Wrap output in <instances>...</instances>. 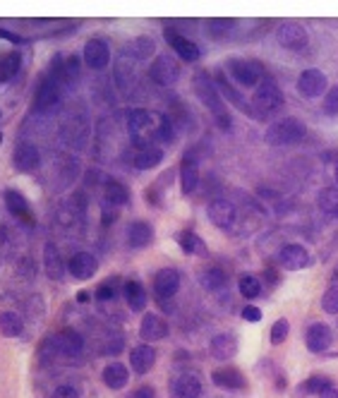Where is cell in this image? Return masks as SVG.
I'll use <instances>...</instances> for the list:
<instances>
[{
    "mask_svg": "<svg viewBox=\"0 0 338 398\" xmlns=\"http://www.w3.org/2000/svg\"><path fill=\"white\" fill-rule=\"evenodd\" d=\"M214 77H216V89H219V94H221V99L223 101H228L230 106H235V108H240L245 115H250V118H257L255 115V110H252V103H247L245 97L238 92V89L233 87V84L228 82V74L223 72V70H216L214 72Z\"/></svg>",
    "mask_w": 338,
    "mask_h": 398,
    "instance_id": "30bf717a",
    "label": "cell"
},
{
    "mask_svg": "<svg viewBox=\"0 0 338 398\" xmlns=\"http://www.w3.org/2000/svg\"><path fill=\"white\" fill-rule=\"evenodd\" d=\"M46 312V305H43L41 295H29L27 302H24V315H27L29 321H39Z\"/></svg>",
    "mask_w": 338,
    "mask_h": 398,
    "instance_id": "f6af8a7d",
    "label": "cell"
},
{
    "mask_svg": "<svg viewBox=\"0 0 338 398\" xmlns=\"http://www.w3.org/2000/svg\"><path fill=\"white\" fill-rule=\"evenodd\" d=\"M128 398H156V391L151 389V386H139V389H135Z\"/></svg>",
    "mask_w": 338,
    "mask_h": 398,
    "instance_id": "91938a15",
    "label": "cell"
},
{
    "mask_svg": "<svg viewBox=\"0 0 338 398\" xmlns=\"http://www.w3.org/2000/svg\"><path fill=\"white\" fill-rule=\"evenodd\" d=\"M123 348H125L123 336H110V339L106 341V346H103V352H106V355H118Z\"/></svg>",
    "mask_w": 338,
    "mask_h": 398,
    "instance_id": "f5cc1de1",
    "label": "cell"
},
{
    "mask_svg": "<svg viewBox=\"0 0 338 398\" xmlns=\"http://www.w3.org/2000/svg\"><path fill=\"white\" fill-rule=\"evenodd\" d=\"M79 79V58L77 55H70L65 58V65H63V74H60V82L65 84H74Z\"/></svg>",
    "mask_w": 338,
    "mask_h": 398,
    "instance_id": "7dc6e473",
    "label": "cell"
},
{
    "mask_svg": "<svg viewBox=\"0 0 338 398\" xmlns=\"http://www.w3.org/2000/svg\"><path fill=\"white\" fill-rule=\"evenodd\" d=\"M43 271H46L50 281H60L65 276L63 255H60V250L53 243H46V248H43Z\"/></svg>",
    "mask_w": 338,
    "mask_h": 398,
    "instance_id": "4316f807",
    "label": "cell"
},
{
    "mask_svg": "<svg viewBox=\"0 0 338 398\" xmlns=\"http://www.w3.org/2000/svg\"><path fill=\"white\" fill-rule=\"evenodd\" d=\"M87 300H89V293H84V290H82V293L77 295V302H87Z\"/></svg>",
    "mask_w": 338,
    "mask_h": 398,
    "instance_id": "be15d7a7",
    "label": "cell"
},
{
    "mask_svg": "<svg viewBox=\"0 0 338 398\" xmlns=\"http://www.w3.org/2000/svg\"><path fill=\"white\" fill-rule=\"evenodd\" d=\"M163 37H166V43H168V46L175 50V55H180L185 63H197V60L201 58L199 46H197L195 41H190L188 37H183L180 32H175V29L168 27L163 32Z\"/></svg>",
    "mask_w": 338,
    "mask_h": 398,
    "instance_id": "9a60e30c",
    "label": "cell"
},
{
    "mask_svg": "<svg viewBox=\"0 0 338 398\" xmlns=\"http://www.w3.org/2000/svg\"><path fill=\"white\" fill-rule=\"evenodd\" d=\"M295 87H297V94H300V97L317 99V97H321V94H326V89H329V79H326V74L321 72V70L307 68L300 72Z\"/></svg>",
    "mask_w": 338,
    "mask_h": 398,
    "instance_id": "52a82bcc",
    "label": "cell"
},
{
    "mask_svg": "<svg viewBox=\"0 0 338 398\" xmlns=\"http://www.w3.org/2000/svg\"><path fill=\"white\" fill-rule=\"evenodd\" d=\"M55 344H58V350H60V357H77L79 352L84 350V339L77 334L74 329H63L55 334Z\"/></svg>",
    "mask_w": 338,
    "mask_h": 398,
    "instance_id": "7402d4cb",
    "label": "cell"
},
{
    "mask_svg": "<svg viewBox=\"0 0 338 398\" xmlns=\"http://www.w3.org/2000/svg\"><path fill=\"white\" fill-rule=\"evenodd\" d=\"M3 201H5V209H8L12 216H17V219H29V201L22 192H17V190H5Z\"/></svg>",
    "mask_w": 338,
    "mask_h": 398,
    "instance_id": "d590c367",
    "label": "cell"
},
{
    "mask_svg": "<svg viewBox=\"0 0 338 398\" xmlns=\"http://www.w3.org/2000/svg\"><path fill=\"white\" fill-rule=\"evenodd\" d=\"M209 348L216 360H233L235 352H238V339H235L233 334H228V331H226V334H216L214 339H211Z\"/></svg>",
    "mask_w": 338,
    "mask_h": 398,
    "instance_id": "d4e9b609",
    "label": "cell"
},
{
    "mask_svg": "<svg viewBox=\"0 0 338 398\" xmlns=\"http://www.w3.org/2000/svg\"><path fill=\"white\" fill-rule=\"evenodd\" d=\"M206 214H209L211 223L221 230H230L235 226V221H238V209H235V204L230 199H223V197L209 201Z\"/></svg>",
    "mask_w": 338,
    "mask_h": 398,
    "instance_id": "9c48e42d",
    "label": "cell"
},
{
    "mask_svg": "<svg viewBox=\"0 0 338 398\" xmlns=\"http://www.w3.org/2000/svg\"><path fill=\"white\" fill-rule=\"evenodd\" d=\"M154 50H156V43H154V39H149V37H137V39H132L130 43H125V48H123V58H135V60H149L151 55H154Z\"/></svg>",
    "mask_w": 338,
    "mask_h": 398,
    "instance_id": "4dcf8cb0",
    "label": "cell"
},
{
    "mask_svg": "<svg viewBox=\"0 0 338 398\" xmlns=\"http://www.w3.org/2000/svg\"><path fill=\"white\" fill-rule=\"evenodd\" d=\"M317 206L326 216H338V188H324L317 195Z\"/></svg>",
    "mask_w": 338,
    "mask_h": 398,
    "instance_id": "ab89813d",
    "label": "cell"
},
{
    "mask_svg": "<svg viewBox=\"0 0 338 398\" xmlns=\"http://www.w3.org/2000/svg\"><path fill=\"white\" fill-rule=\"evenodd\" d=\"M37 355H39V362H41V365H50V362H55V357H60L58 344H55V334H50L41 341Z\"/></svg>",
    "mask_w": 338,
    "mask_h": 398,
    "instance_id": "7bdbcfd3",
    "label": "cell"
},
{
    "mask_svg": "<svg viewBox=\"0 0 338 398\" xmlns=\"http://www.w3.org/2000/svg\"><path fill=\"white\" fill-rule=\"evenodd\" d=\"M175 240H178L180 250L190 257H206V252H209L204 240H201L197 233H192V230H180V233L175 235Z\"/></svg>",
    "mask_w": 338,
    "mask_h": 398,
    "instance_id": "1f68e13d",
    "label": "cell"
},
{
    "mask_svg": "<svg viewBox=\"0 0 338 398\" xmlns=\"http://www.w3.org/2000/svg\"><path fill=\"white\" fill-rule=\"evenodd\" d=\"M0 37H3V39H8V41H12V43H22V41H24L22 37H17V34L8 32V29H0Z\"/></svg>",
    "mask_w": 338,
    "mask_h": 398,
    "instance_id": "94428289",
    "label": "cell"
},
{
    "mask_svg": "<svg viewBox=\"0 0 338 398\" xmlns=\"http://www.w3.org/2000/svg\"><path fill=\"white\" fill-rule=\"evenodd\" d=\"M149 79L159 87H173L180 79V63L173 55H156L149 68Z\"/></svg>",
    "mask_w": 338,
    "mask_h": 398,
    "instance_id": "277c9868",
    "label": "cell"
},
{
    "mask_svg": "<svg viewBox=\"0 0 338 398\" xmlns=\"http://www.w3.org/2000/svg\"><path fill=\"white\" fill-rule=\"evenodd\" d=\"M279 264H281V269H286V271H302V269H307V266L312 264V255H310V250L305 248V245H300V243H288V245H284V248L279 250Z\"/></svg>",
    "mask_w": 338,
    "mask_h": 398,
    "instance_id": "ba28073f",
    "label": "cell"
},
{
    "mask_svg": "<svg viewBox=\"0 0 338 398\" xmlns=\"http://www.w3.org/2000/svg\"><path fill=\"white\" fill-rule=\"evenodd\" d=\"M319 398H338V389H336L334 384H331V386H326V389L319 394Z\"/></svg>",
    "mask_w": 338,
    "mask_h": 398,
    "instance_id": "6125c7cd",
    "label": "cell"
},
{
    "mask_svg": "<svg viewBox=\"0 0 338 398\" xmlns=\"http://www.w3.org/2000/svg\"><path fill=\"white\" fill-rule=\"evenodd\" d=\"M180 290V271L173 266H166V269L156 271L154 276V293L159 300H170Z\"/></svg>",
    "mask_w": 338,
    "mask_h": 398,
    "instance_id": "2e32d148",
    "label": "cell"
},
{
    "mask_svg": "<svg viewBox=\"0 0 338 398\" xmlns=\"http://www.w3.org/2000/svg\"><path fill=\"white\" fill-rule=\"evenodd\" d=\"M60 99H63V94H60V82L46 77L37 89L34 110H39V113H50V110H55L60 106Z\"/></svg>",
    "mask_w": 338,
    "mask_h": 398,
    "instance_id": "8fae6325",
    "label": "cell"
},
{
    "mask_svg": "<svg viewBox=\"0 0 338 398\" xmlns=\"http://www.w3.org/2000/svg\"><path fill=\"white\" fill-rule=\"evenodd\" d=\"M288 334H290V321L286 319V317H281V319L271 326V334H269L271 346H281L286 339H288Z\"/></svg>",
    "mask_w": 338,
    "mask_h": 398,
    "instance_id": "c3c4849f",
    "label": "cell"
},
{
    "mask_svg": "<svg viewBox=\"0 0 338 398\" xmlns=\"http://www.w3.org/2000/svg\"><path fill=\"white\" fill-rule=\"evenodd\" d=\"M156 365V350L149 344L135 346L130 350V367H132L135 375H149Z\"/></svg>",
    "mask_w": 338,
    "mask_h": 398,
    "instance_id": "44dd1931",
    "label": "cell"
},
{
    "mask_svg": "<svg viewBox=\"0 0 338 398\" xmlns=\"http://www.w3.org/2000/svg\"><path fill=\"white\" fill-rule=\"evenodd\" d=\"M125 238H128V245L135 250H142L146 245L154 240V226L146 223V221H132V223L128 226V233H125Z\"/></svg>",
    "mask_w": 338,
    "mask_h": 398,
    "instance_id": "cb8c5ba5",
    "label": "cell"
},
{
    "mask_svg": "<svg viewBox=\"0 0 338 398\" xmlns=\"http://www.w3.org/2000/svg\"><path fill=\"white\" fill-rule=\"evenodd\" d=\"M334 178H336V185H338V163H336V170H334Z\"/></svg>",
    "mask_w": 338,
    "mask_h": 398,
    "instance_id": "e7e4bbea",
    "label": "cell"
},
{
    "mask_svg": "<svg viewBox=\"0 0 338 398\" xmlns=\"http://www.w3.org/2000/svg\"><path fill=\"white\" fill-rule=\"evenodd\" d=\"M281 106H284V94H281L279 84L271 82V79L259 82L255 97H252V110H255V115H259V113L269 115V113H274V110H279Z\"/></svg>",
    "mask_w": 338,
    "mask_h": 398,
    "instance_id": "3957f363",
    "label": "cell"
},
{
    "mask_svg": "<svg viewBox=\"0 0 338 398\" xmlns=\"http://www.w3.org/2000/svg\"><path fill=\"white\" fill-rule=\"evenodd\" d=\"M307 135V125L300 118H286L276 120L274 125H269V130L264 132V142L269 147H292V144H300Z\"/></svg>",
    "mask_w": 338,
    "mask_h": 398,
    "instance_id": "7a4b0ae2",
    "label": "cell"
},
{
    "mask_svg": "<svg viewBox=\"0 0 338 398\" xmlns=\"http://www.w3.org/2000/svg\"><path fill=\"white\" fill-rule=\"evenodd\" d=\"M101 379H103V384L108 386V389L120 391L128 386L130 370L125 365H120V362H108V365L103 367V372H101Z\"/></svg>",
    "mask_w": 338,
    "mask_h": 398,
    "instance_id": "484cf974",
    "label": "cell"
},
{
    "mask_svg": "<svg viewBox=\"0 0 338 398\" xmlns=\"http://www.w3.org/2000/svg\"><path fill=\"white\" fill-rule=\"evenodd\" d=\"M70 206H72V216L77 214V216H84V209H87V197H84L82 192H74L72 197H70Z\"/></svg>",
    "mask_w": 338,
    "mask_h": 398,
    "instance_id": "db71d44e",
    "label": "cell"
},
{
    "mask_svg": "<svg viewBox=\"0 0 338 398\" xmlns=\"http://www.w3.org/2000/svg\"><path fill=\"white\" fill-rule=\"evenodd\" d=\"M87 137H89V125H82V128H77L74 125V115H70L68 123L63 125V139L70 144V147L74 149H82L84 144H87Z\"/></svg>",
    "mask_w": 338,
    "mask_h": 398,
    "instance_id": "836d02e7",
    "label": "cell"
},
{
    "mask_svg": "<svg viewBox=\"0 0 338 398\" xmlns=\"http://www.w3.org/2000/svg\"><path fill=\"white\" fill-rule=\"evenodd\" d=\"M240 317L245 321H250V324H257V321H261V310H259V307H255V305H245V307H242V312H240Z\"/></svg>",
    "mask_w": 338,
    "mask_h": 398,
    "instance_id": "9f6ffc18",
    "label": "cell"
},
{
    "mask_svg": "<svg viewBox=\"0 0 338 398\" xmlns=\"http://www.w3.org/2000/svg\"><path fill=\"white\" fill-rule=\"evenodd\" d=\"M163 161V149L151 147V144H139V149L132 156V166L137 170H151Z\"/></svg>",
    "mask_w": 338,
    "mask_h": 398,
    "instance_id": "83f0119b",
    "label": "cell"
},
{
    "mask_svg": "<svg viewBox=\"0 0 338 398\" xmlns=\"http://www.w3.org/2000/svg\"><path fill=\"white\" fill-rule=\"evenodd\" d=\"M118 290H120V279L118 276H113V279H106L103 283L97 288V293H94V298L99 302H113L118 298Z\"/></svg>",
    "mask_w": 338,
    "mask_h": 398,
    "instance_id": "ee69618b",
    "label": "cell"
},
{
    "mask_svg": "<svg viewBox=\"0 0 338 398\" xmlns=\"http://www.w3.org/2000/svg\"><path fill=\"white\" fill-rule=\"evenodd\" d=\"M321 310H324L326 315H338V283H334L324 293V298H321Z\"/></svg>",
    "mask_w": 338,
    "mask_h": 398,
    "instance_id": "f907efd6",
    "label": "cell"
},
{
    "mask_svg": "<svg viewBox=\"0 0 338 398\" xmlns=\"http://www.w3.org/2000/svg\"><path fill=\"white\" fill-rule=\"evenodd\" d=\"M82 60H84V65H87V68L97 70V72L106 70V68H108V63H110L108 43H106L103 39H89V41L84 43Z\"/></svg>",
    "mask_w": 338,
    "mask_h": 398,
    "instance_id": "7c38bea8",
    "label": "cell"
},
{
    "mask_svg": "<svg viewBox=\"0 0 338 398\" xmlns=\"http://www.w3.org/2000/svg\"><path fill=\"white\" fill-rule=\"evenodd\" d=\"M211 381H214L219 389H226V391H242L247 386L245 375L233 365L216 367V370L211 372Z\"/></svg>",
    "mask_w": 338,
    "mask_h": 398,
    "instance_id": "e0dca14e",
    "label": "cell"
},
{
    "mask_svg": "<svg viewBox=\"0 0 338 398\" xmlns=\"http://www.w3.org/2000/svg\"><path fill=\"white\" fill-rule=\"evenodd\" d=\"M264 281H266V286H276L281 281V274H279V269L276 266H264Z\"/></svg>",
    "mask_w": 338,
    "mask_h": 398,
    "instance_id": "680465c9",
    "label": "cell"
},
{
    "mask_svg": "<svg viewBox=\"0 0 338 398\" xmlns=\"http://www.w3.org/2000/svg\"><path fill=\"white\" fill-rule=\"evenodd\" d=\"M226 72L230 74V79H235L242 87H259L261 79V68L255 60H245V58H230L226 63Z\"/></svg>",
    "mask_w": 338,
    "mask_h": 398,
    "instance_id": "8992f818",
    "label": "cell"
},
{
    "mask_svg": "<svg viewBox=\"0 0 338 398\" xmlns=\"http://www.w3.org/2000/svg\"><path fill=\"white\" fill-rule=\"evenodd\" d=\"M331 344H334V334H331L329 324H324V321H315V324L307 326L305 331V346L310 352H326L331 348Z\"/></svg>",
    "mask_w": 338,
    "mask_h": 398,
    "instance_id": "5bb4252c",
    "label": "cell"
},
{
    "mask_svg": "<svg viewBox=\"0 0 338 398\" xmlns=\"http://www.w3.org/2000/svg\"><path fill=\"white\" fill-rule=\"evenodd\" d=\"M120 216V209L118 206H110V204H103V209H101V223L103 226H110L113 221H118Z\"/></svg>",
    "mask_w": 338,
    "mask_h": 398,
    "instance_id": "11a10c76",
    "label": "cell"
},
{
    "mask_svg": "<svg viewBox=\"0 0 338 398\" xmlns=\"http://www.w3.org/2000/svg\"><path fill=\"white\" fill-rule=\"evenodd\" d=\"M233 29H235L233 19H211V22L206 24V34H209V39H214V41L228 39L230 34H233Z\"/></svg>",
    "mask_w": 338,
    "mask_h": 398,
    "instance_id": "60d3db41",
    "label": "cell"
},
{
    "mask_svg": "<svg viewBox=\"0 0 338 398\" xmlns=\"http://www.w3.org/2000/svg\"><path fill=\"white\" fill-rule=\"evenodd\" d=\"M326 386H331V379H326V377H310V379L305 381V384L300 386L305 394H315V396H319L321 391L326 389Z\"/></svg>",
    "mask_w": 338,
    "mask_h": 398,
    "instance_id": "681fc988",
    "label": "cell"
},
{
    "mask_svg": "<svg viewBox=\"0 0 338 398\" xmlns=\"http://www.w3.org/2000/svg\"><path fill=\"white\" fill-rule=\"evenodd\" d=\"M168 336V321L163 317L154 315V312H146L142 324H139V339L144 344H156V341L166 339Z\"/></svg>",
    "mask_w": 338,
    "mask_h": 398,
    "instance_id": "ffe728a7",
    "label": "cell"
},
{
    "mask_svg": "<svg viewBox=\"0 0 338 398\" xmlns=\"http://www.w3.org/2000/svg\"><path fill=\"white\" fill-rule=\"evenodd\" d=\"M130 201V190L115 178H103V204L125 206Z\"/></svg>",
    "mask_w": 338,
    "mask_h": 398,
    "instance_id": "f1b7e54d",
    "label": "cell"
},
{
    "mask_svg": "<svg viewBox=\"0 0 338 398\" xmlns=\"http://www.w3.org/2000/svg\"><path fill=\"white\" fill-rule=\"evenodd\" d=\"M321 110H324L326 115H338V84H334V87L326 89L324 94V106H321Z\"/></svg>",
    "mask_w": 338,
    "mask_h": 398,
    "instance_id": "816d5d0a",
    "label": "cell"
},
{
    "mask_svg": "<svg viewBox=\"0 0 338 398\" xmlns=\"http://www.w3.org/2000/svg\"><path fill=\"white\" fill-rule=\"evenodd\" d=\"M180 188H183V195H192L199 188V166L190 154H185L183 163H180Z\"/></svg>",
    "mask_w": 338,
    "mask_h": 398,
    "instance_id": "603a6c76",
    "label": "cell"
},
{
    "mask_svg": "<svg viewBox=\"0 0 338 398\" xmlns=\"http://www.w3.org/2000/svg\"><path fill=\"white\" fill-rule=\"evenodd\" d=\"M113 72H115L113 74L115 87H118L120 92H130V87H132V82H135V65H132V60L120 58L118 63H115Z\"/></svg>",
    "mask_w": 338,
    "mask_h": 398,
    "instance_id": "8d00e7d4",
    "label": "cell"
},
{
    "mask_svg": "<svg viewBox=\"0 0 338 398\" xmlns=\"http://www.w3.org/2000/svg\"><path fill=\"white\" fill-rule=\"evenodd\" d=\"M123 295L125 300H128V307L132 312H142L146 307V290L144 286L139 283L137 279H130L128 283L123 286Z\"/></svg>",
    "mask_w": 338,
    "mask_h": 398,
    "instance_id": "d6a6232c",
    "label": "cell"
},
{
    "mask_svg": "<svg viewBox=\"0 0 338 398\" xmlns=\"http://www.w3.org/2000/svg\"><path fill=\"white\" fill-rule=\"evenodd\" d=\"M173 398H199L201 396V377L197 372H183L170 381Z\"/></svg>",
    "mask_w": 338,
    "mask_h": 398,
    "instance_id": "d6986e66",
    "label": "cell"
},
{
    "mask_svg": "<svg viewBox=\"0 0 338 398\" xmlns=\"http://www.w3.org/2000/svg\"><path fill=\"white\" fill-rule=\"evenodd\" d=\"M12 166L19 170V173H34V170L41 166V151H39L37 144H32V142L17 144L12 151Z\"/></svg>",
    "mask_w": 338,
    "mask_h": 398,
    "instance_id": "4fadbf2b",
    "label": "cell"
},
{
    "mask_svg": "<svg viewBox=\"0 0 338 398\" xmlns=\"http://www.w3.org/2000/svg\"><path fill=\"white\" fill-rule=\"evenodd\" d=\"M276 41H279L281 48L300 53V50H305L310 46V32L297 22H284V24H279V29H276Z\"/></svg>",
    "mask_w": 338,
    "mask_h": 398,
    "instance_id": "5b68a950",
    "label": "cell"
},
{
    "mask_svg": "<svg viewBox=\"0 0 338 398\" xmlns=\"http://www.w3.org/2000/svg\"><path fill=\"white\" fill-rule=\"evenodd\" d=\"M334 283H338V269L334 271Z\"/></svg>",
    "mask_w": 338,
    "mask_h": 398,
    "instance_id": "03108f58",
    "label": "cell"
},
{
    "mask_svg": "<svg viewBox=\"0 0 338 398\" xmlns=\"http://www.w3.org/2000/svg\"><path fill=\"white\" fill-rule=\"evenodd\" d=\"M195 94L199 97L201 103L209 108V113L214 115L216 125H219L223 132H230V130H233V115L228 113V106H226V101L221 99L219 89H216V84L211 82L209 72H197Z\"/></svg>",
    "mask_w": 338,
    "mask_h": 398,
    "instance_id": "6da1fadb",
    "label": "cell"
},
{
    "mask_svg": "<svg viewBox=\"0 0 338 398\" xmlns=\"http://www.w3.org/2000/svg\"><path fill=\"white\" fill-rule=\"evenodd\" d=\"M22 68V55L19 53H0V84L10 82Z\"/></svg>",
    "mask_w": 338,
    "mask_h": 398,
    "instance_id": "f35d334b",
    "label": "cell"
},
{
    "mask_svg": "<svg viewBox=\"0 0 338 398\" xmlns=\"http://www.w3.org/2000/svg\"><path fill=\"white\" fill-rule=\"evenodd\" d=\"M199 283L209 293H219L228 286V274L221 266H206V269L199 271Z\"/></svg>",
    "mask_w": 338,
    "mask_h": 398,
    "instance_id": "f546056e",
    "label": "cell"
},
{
    "mask_svg": "<svg viewBox=\"0 0 338 398\" xmlns=\"http://www.w3.org/2000/svg\"><path fill=\"white\" fill-rule=\"evenodd\" d=\"M238 290L245 300H255L261 295V281L252 274H242L238 279Z\"/></svg>",
    "mask_w": 338,
    "mask_h": 398,
    "instance_id": "b9f144b4",
    "label": "cell"
},
{
    "mask_svg": "<svg viewBox=\"0 0 338 398\" xmlns=\"http://www.w3.org/2000/svg\"><path fill=\"white\" fill-rule=\"evenodd\" d=\"M154 125V113L146 108H132L128 110V128L132 135H142Z\"/></svg>",
    "mask_w": 338,
    "mask_h": 398,
    "instance_id": "74e56055",
    "label": "cell"
},
{
    "mask_svg": "<svg viewBox=\"0 0 338 398\" xmlns=\"http://www.w3.org/2000/svg\"><path fill=\"white\" fill-rule=\"evenodd\" d=\"M68 271L72 274V279L89 281V279H94V274L99 271V261H97V257L89 255V252H74L68 261Z\"/></svg>",
    "mask_w": 338,
    "mask_h": 398,
    "instance_id": "ac0fdd59",
    "label": "cell"
},
{
    "mask_svg": "<svg viewBox=\"0 0 338 398\" xmlns=\"http://www.w3.org/2000/svg\"><path fill=\"white\" fill-rule=\"evenodd\" d=\"M22 331H24L22 315H17V312L12 310L0 312V334H3L5 339H17V336H22Z\"/></svg>",
    "mask_w": 338,
    "mask_h": 398,
    "instance_id": "e575fe53",
    "label": "cell"
},
{
    "mask_svg": "<svg viewBox=\"0 0 338 398\" xmlns=\"http://www.w3.org/2000/svg\"><path fill=\"white\" fill-rule=\"evenodd\" d=\"M50 398H79V391L70 384H63V386H55V391L50 394Z\"/></svg>",
    "mask_w": 338,
    "mask_h": 398,
    "instance_id": "6f0895ef",
    "label": "cell"
},
{
    "mask_svg": "<svg viewBox=\"0 0 338 398\" xmlns=\"http://www.w3.org/2000/svg\"><path fill=\"white\" fill-rule=\"evenodd\" d=\"M156 137L166 144H173L175 142V120L170 115H161V123H159V130H156Z\"/></svg>",
    "mask_w": 338,
    "mask_h": 398,
    "instance_id": "bcb514c9",
    "label": "cell"
}]
</instances>
